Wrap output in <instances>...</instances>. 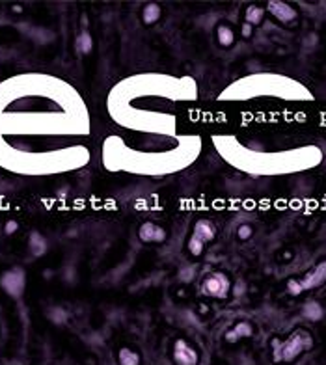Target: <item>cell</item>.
I'll return each instance as SVG.
<instances>
[{"label": "cell", "mask_w": 326, "mask_h": 365, "mask_svg": "<svg viewBox=\"0 0 326 365\" xmlns=\"http://www.w3.org/2000/svg\"><path fill=\"white\" fill-rule=\"evenodd\" d=\"M90 114L71 84L45 73L0 82V166L51 175L90 162Z\"/></svg>", "instance_id": "6da1fadb"}, {"label": "cell", "mask_w": 326, "mask_h": 365, "mask_svg": "<svg viewBox=\"0 0 326 365\" xmlns=\"http://www.w3.org/2000/svg\"><path fill=\"white\" fill-rule=\"evenodd\" d=\"M196 99L198 86L192 78L147 73L119 82L110 91L108 112L119 127L162 132L172 140L170 134L177 130L181 104Z\"/></svg>", "instance_id": "7a4b0ae2"}, {"label": "cell", "mask_w": 326, "mask_h": 365, "mask_svg": "<svg viewBox=\"0 0 326 365\" xmlns=\"http://www.w3.org/2000/svg\"><path fill=\"white\" fill-rule=\"evenodd\" d=\"M315 341L313 335L304 328H296L285 341H272V358L276 363H291L302 356L304 352L311 350Z\"/></svg>", "instance_id": "3957f363"}, {"label": "cell", "mask_w": 326, "mask_h": 365, "mask_svg": "<svg viewBox=\"0 0 326 365\" xmlns=\"http://www.w3.org/2000/svg\"><path fill=\"white\" fill-rule=\"evenodd\" d=\"M0 287H2V291L13 298H19L21 294L25 293V287H26V274L23 268L19 267H13L6 272H2L0 276Z\"/></svg>", "instance_id": "277c9868"}, {"label": "cell", "mask_w": 326, "mask_h": 365, "mask_svg": "<svg viewBox=\"0 0 326 365\" xmlns=\"http://www.w3.org/2000/svg\"><path fill=\"white\" fill-rule=\"evenodd\" d=\"M202 291L207 296L213 298H228L231 293V281H229L228 274L224 272H213L202 283Z\"/></svg>", "instance_id": "5b68a950"}, {"label": "cell", "mask_w": 326, "mask_h": 365, "mask_svg": "<svg viewBox=\"0 0 326 365\" xmlns=\"http://www.w3.org/2000/svg\"><path fill=\"white\" fill-rule=\"evenodd\" d=\"M138 239L143 244H162L168 239V233L162 226H158L155 222H143L138 228Z\"/></svg>", "instance_id": "8992f818"}, {"label": "cell", "mask_w": 326, "mask_h": 365, "mask_svg": "<svg viewBox=\"0 0 326 365\" xmlns=\"http://www.w3.org/2000/svg\"><path fill=\"white\" fill-rule=\"evenodd\" d=\"M174 361L177 365H198L200 363V354L185 339H177L176 345H174Z\"/></svg>", "instance_id": "52a82bcc"}, {"label": "cell", "mask_w": 326, "mask_h": 365, "mask_svg": "<svg viewBox=\"0 0 326 365\" xmlns=\"http://www.w3.org/2000/svg\"><path fill=\"white\" fill-rule=\"evenodd\" d=\"M267 10L274 19H278L280 23H294V21L298 19L296 10L291 4L281 2V0H270L267 4Z\"/></svg>", "instance_id": "ba28073f"}, {"label": "cell", "mask_w": 326, "mask_h": 365, "mask_svg": "<svg viewBox=\"0 0 326 365\" xmlns=\"http://www.w3.org/2000/svg\"><path fill=\"white\" fill-rule=\"evenodd\" d=\"M300 287H302V291H309V289H317V287L324 285L326 283V261L319 263L315 268H311L309 272L304 276V278H300Z\"/></svg>", "instance_id": "9c48e42d"}, {"label": "cell", "mask_w": 326, "mask_h": 365, "mask_svg": "<svg viewBox=\"0 0 326 365\" xmlns=\"http://www.w3.org/2000/svg\"><path fill=\"white\" fill-rule=\"evenodd\" d=\"M216 233H218V229H216L215 222L213 220H209V218H200V220H196L192 235H196L198 239H202L205 244L215 241Z\"/></svg>", "instance_id": "30bf717a"}, {"label": "cell", "mask_w": 326, "mask_h": 365, "mask_svg": "<svg viewBox=\"0 0 326 365\" xmlns=\"http://www.w3.org/2000/svg\"><path fill=\"white\" fill-rule=\"evenodd\" d=\"M252 335H254V324L248 322V320H241V322H237V324L226 333V341H228V343H237L239 339L252 337Z\"/></svg>", "instance_id": "8fae6325"}, {"label": "cell", "mask_w": 326, "mask_h": 365, "mask_svg": "<svg viewBox=\"0 0 326 365\" xmlns=\"http://www.w3.org/2000/svg\"><path fill=\"white\" fill-rule=\"evenodd\" d=\"M160 15H162V8L155 4V2H151V4H145L142 10V23L145 26H151L155 25L156 21L160 19Z\"/></svg>", "instance_id": "7c38bea8"}, {"label": "cell", "mask_w": 326, "mask_h": 365, "mask_svg": "<svg viewBox=\"0 0 326 365\" xmlns=\"http://www.w3.org/2000/svg\"><path fill=\"white\" fill-rule=\"evenodd\" d=\"M117 363L119 365H140L142 363V358L136 350H132L129 346H123L117 352Z\"/></svg>", "instance_id": "4fadbf2b"}, {"label": "cell", "mask_w": 326, "mask_h": 365, "mask_svg": "<svg viewBox=\"0 0 326 365\" xmlns=\"http://www.w3.org/2000/svg\"><path fill=\"white\" fill-rule=\"evenodd\" d=\"M263 17H265V10H263L261 6H255V4H252V6L246 8L244 19H246V23L250 26H259L261 23H263Z\"/></svg>", "instance_id": "5bb4252c"}, {"label": "cell", "mask_w": 326, "mask_h": 365, "mask_svg": "<svg viewBox=\"0 0 326 365\" xmlns=\"http://www.w3.org/2000/svg\"><path fill=\"white\" fill-rule=\"evenodd\" d=\"M216 38H218V43L222 47H226V49L235 43V34L228 25H218V28H216Z\"/></svg>", "instance_id": "9a60e30c"}, {"label": "cell", "mask_w": 326, "mask_h": 365, "mask_svg": "<svg viewBox=\"0 0 326 365\" xmlns=\"http://www.w3.org/2000/svg\"><path fill=\"white\" fill-rule=\"evenodd\" d=\"M75 47L80 54H90L93 51V38H91L90 32H80L77 36V41H75Z\"/></svg>", "instance_id": "2e32d148"}, {"label": "cell", "mask_w": 326, "mask_h": 365, "mask_svg": "<svg viewBox=\"0 0 326 365\" xmlns=\"http://www.w3.org/2000/svg\"><path fill=\"white\" fill-rule=\"evenodd\" d=\"M304 315L309 320H319L322 319V307L317 302H307L306 306H304Z\"/></svg>", "instance_id": "e0dca14e"}, {"label": "cell", "mask_w": 326, "mask_h": 365, "mask_svg": "<svg viewBox=\"0 0 326 365\" xmlns=\"http://www.w3.org/2000/svg\"><path fill=\"white\" fill-rule=\"evenodd\" d=\"M203 250H205V242L202 241V239H198L196 235H190L189 239V252L194 257H200V255L203 254Z\"/></svg>", "instance_id": "ac0fdd59"}, {"label": "cell", "mask_w": 326, "mask_h": 365, "mask_svg": "<svg viewBox=\"0 0 326 365\" xmlns=\"http://www.w3.org/2000/svg\"><path fill=\"white\" fill-rule=\"evenodd\" d=\"M252 235H254V228H252L250 224H242L241 228L237 229V237H239L241 241H248Z\"/></svg>", "instance_id": "d6986e66"}, {"label": "cell", "mask_w": 326, "mask_h": 365, "mask_svg": "<svg viewBox=\"0 0 326 365\" xmlns=\"http://www.w3.org/2000/svg\"><path fill=\"white\" fill-rule=\"evenodd\" d=\"M287 291H289V294H293V296H298L300 293H304L302 287H300V281L294 280V278L287 281Z\"/></svg>", "instance_id": "ffe728a7"}, {"label": "cell", "mask_w": 326, "mask_h": 365, "mask_svg": "<svg viewBox=\"0 0 326 365\" xmlns=\"http://www.w3.org/2000/svg\"><path fill=\"white\" fill-rule=\"evenodd\" d=\"M17 228H19V226H17V222L10 220V222H8V224H6V233H8V235L15 233V231H17Z\"/></svg>", "instance_id": "44dd1931"}, {"label": "cell", "mask_w": 326, "mask_h": 365, "mask_svg": "<svg viewBox=\"0 0 326 365\" xmlns=\"http://www.w3.org/2000/svg\"><path fill=\"white\" fill-rule=\"evenodd\" d=\"M252 30H254V26H250L248 25V23H244V25H242V38H250V36H252Z\"/></svg>", "instance_id": "7402d4cb"}]
</instances>
